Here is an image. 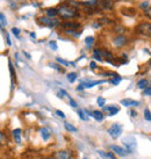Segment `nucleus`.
I'll use <instances>...</instances> for the list:
<instances>
[{
  "label": "nucleus",
  "instance_id": "obj_1",
  "mask_svg": "<svg viewBox=\"0 0 151 159\" xmlns=\"http://www.w3.org/2000/svg\"><path fill=\"white\" fill-rule=\"evenodd\" d=\"M57 11L58 15L62 19H65V20H67V19H75L79 16V13L77 12V8H75V7H72V6L67 4L59 5L57 7Z\"/></svg>",
  "mask_w": 151,
  "mask_h": 159
},
{
  "label": "nucleus",
  "instance_id": "obj_2",
  "mask_svg": "<svg viewBox=\"0 0 151 159\" xmlns=\"http://www.w3.org/2000/svg\"><path fill=\"white\" fill-rule=\"evenodd\" d=\"M123 145H125L126 150L128 151V153H131L134 152V150L136 149V138L134 136H127L123 138Z\"/></svg>",
  "mask_w": 151,
  "mask_h": 159
},
{
  "label": "nucleus",
  "instance_id": "obj_3",
  "mask_svg": "<svg viewBox=\"0 0 151 159\" xmlns=\"http://www.w3.org/2000/svg\"><path fill=\"white\" fill-rule=\"evenodd\" d=\"M37 21H39V23H41V25H43L45 27H49V28H53V27L59 25V21L57 19H53L49 18V16H40L37 19Z\"/></svg>",
  "mask_w": 151,
  "mask_h": 159
},
{
  "label": "nucleus",
  "instance_id": "obj_4",
  "mask_svg": "<svg viewBox=\"0 0 151 159\" xmlns=\"http://www.w3.org/2000/svg\"><path fill=\"white\" fill-rule=\"evenodd\" d=\"M136 31L143 36L151 37V23H149V22L140 23V25L136 27Z\"/></svg>",
  "mask_w": 151,
  "mask_h": 159
},
{
  "label": "nucleus",
  "instance_id": "obj_5",
  "mask_svg": "<svg viewBox=\"0 0 151 159\" xmlns=\"http://www.w3.org/2000/svg\"><path fill=\"white\" fill-rule=\"evenodd\" d=\"M53 159H72V151L71 150H58L53 153Z\"/></svg>",
  "mask_w": 151,
  "mask_h": 159
},
{
  "label": "nucleus",
  "instance_id": "obj_6",
  "mask_svg": "<svg viewBox=\"0 0 151 159\" xmlns=\"http://www.w3.org/2000/svg\"><path fill=\"white\" fill-rule=\"evenodd\" d=\"M107 131H108V134H109L113 138H117V137H120L121 134H122V128H121L120 124L114 123L107 129Z\"/></svg>",
  "mask_w": 151,
  "mask_h": 159
},
{
  "label": "nucleus",
  "instance_id": "obj_7",
  "mask_svg": "<svg viewBox=\"0 0 151 159\" xmlns=\"http://www.w3.org/2000/svg\"><path fill=\"white\" fill-rule=\"evenodd\" d=\"M127 42H128V39L125 35H116L113 39V45L115 48H122Z\"/></svg>",
  "mask_w": 151,
  "mask_h": 159
},
{
  "label": "nucleus",
  "instance_id": "obj_8",
  "mask_svg": "<svg viewBox=\"0 0 151 159\" xmlns=\"http://www.w3.org/2000/svg\"><path fill=\"white\" fill-rule=\"evenodd\" d=\"M81 25L80 23H76L71 22V21H67V22H63L61 23V28L65 29V30H77L78 28H80Z\"/></svg>",
  "mask_w": 151,
  "mask_h": 159
},
{
  "label": "nucleus",
  "instance_id": "obj_9",
  "mask_svg": "<svg viewBox=\"0 0 151 159\" xmlns=\"http://www.w3.org/2000/svg\"><path fill=\"white\" fill-rule=\"evenodd\" d=\"M98 1L103 11H111L114 6V0H98Z\"/></svg>",
  "mask_w": 151,
  "mask_h": 159
},
{
  "label": "nucleus",
  "instance_id": "obj_10",
  "mask_svg": "<svg viewBox=\"0 0 151 159\" xmlns=\"http://www.w3.org/2000/svg\"><path fill=\"white\" fill-rule=\"evenodd\" d=\"M111 150H113V152H114V153H116V155L120 156V157H125V156L128 155V151L126 150V149H123V148L117 146V145H112Z\"/></svg>",
  "mask_w": 151,
  "mask_h": 159
},
{
  "label": "nucleus",
  "instance_id": "obj_11",
  "mask_svg": "<svg viewBox=\"0 0 151 159\" xmlns=\"http://www.w3.org/2000/svg\"><path fill=\"white\" fill-rule=\"evenodd\" d=\"M120 103L126 107H137L140 105V102L136 101V100H133V99H123L120 101Z\"/></svg>",
  "mask_w": 151,
  "mask_h": 159
},
{
  "label": "nucleus",
  "instance_id": "obj_12",
  "mask_svg": "<svg viewBox=\"0 0 151 159\" xmlns=\"http://www.w3.org/2000/svg\"><path fill=\"white\" fill-rule=\"evenodd\" d=\"M105 81H106V80H94V81H92V80H87V81L83 80V85L85 86V89H91V87H93L95 85L102 84V83H105Z\"/></svg>",
  "mask_w": 151,
  "mask_h": 159
},
{
  "label": "nucleus",
  "instance_id": "obj_13",
  "mask_svg": "<svg viewBox=\"0 0 151 159\" xmlns=\"http://www.w3.org/2000/svg\"><path fill=\"white\" fill-rule=\"evenodd\" d=\"M77 113H78V116H79L83 121H89V116H91V113H89L87 109H78Z\"/></svg>",
  "mask_w": 151,
  "mask_h": 159
},
{
  "label": "nucleus",
  "instance_id": "obj_14",
  "mask_svg": "<svg viewBox=\"0 0 151 159\" xmlns=\"http://www.w3.org/2000/svg\"><path fill=\"white\" fill-rule=\"evenodd\" d=\"M103 111H108V113H109V115H111V116H113V115L117 114V113L120 111V108H119L117 106H108V107H103Z\"/></svg>",
  "mask_w": 151,
  "mask_h": 159
},
{
  "label": "nucleus",
  "instance_id": "obj_15",
  "mask_svg": "<svg viewBox=\"0 0 151 159\" xmlns=\"http://www.w3.org/2000/svg\"><path fill=\"white\" fill-rule=\"evenodd\" d=\"M102 56L103 57H106V61L108 63H114V59H115V57H114V55L111 52V51H108V50H102Z\"/></svg>",
  "mask_w": 151,
  "mask_h": 159
},
{
  "label": "nucleus",
  "instance_id": "obj_16",
  "mask_svg": "<svg viewBox=\"0 0 151 159\" xmlns=\"http://www.w3.org/2000/svg\"><path fill=\"white\" fill-rule=\"evenodd\" d=\"M12 134H13L14 142H15L16 144H20V143H21V129H14Z\"/></svg>",
  "mask_w": 151,
  "mask_h": 159
},
{
  "label": "nucleus",
  "instance_id": "obj_17",
  "mask_svg": "<svg viewBox=\"0 0 151 159\" xmlns=\"http://www.w3.org/2000/svg\"><path fill=\"white\" fill-rule=\"evenodd\" d=\"M91 116H93L94 120H95V121H99V122L103 120V113L100 111H93L91 113Z\"/></svg>",
  "mask_w": 151,
  "mask_h": 159
},
{
  "label": "nucleus",
  "instance_id": "obj_18",
  "mask_svg": "<svg viewBox=\"0 0 151 159\" xmlns=\"http://www.w3.org/2000/svg\"><path fill=\"white\" fill-rule=\"evenodd\" d=\"M93 58L94 59H97V61H99V62H102V58L103 57L102 56V50H100V49H94L93 50Z\"/></svg>",
  "mask_w": 151,
  "mask_h": 159
},
{
  "label": "nucleus",
  "instance_id": "obj_19",
  "mask_svg": "<svg viewBox=\"0 0 151 159\" xmlns=\"http://www.w3.org/2000/svg\"><path fill=\"white\" fill-rule=\"evenodd\" d=\"M45 14H47V16L55 19V16L58 15V11H57V8H48V9H45Z\"/></svg>",
  "mask_w": 151,
  "mask_h": 159
},
{
  "label": "nucleus",
  "instance_id": "obj_20",
  "mask_svg": "<svg viewBox=\"0 0 151 159\" xmlns=\"http://www.w3.org/2000/svg\"><path fill=\"white\" fill-rule=\"evenodd\" d=\"M41 135H42V138L44 139V141H48L50 138V136H51V134H50V131L48 130L47 128H43L41 129Z\"/></svg>",
  "mask_w": 151,
  "mask_h": 159
},
{
  "label": "nucleus",
  "instance_id": "obj_21",
  "mask_svg": "<svg viewBox=\"0 0 151 159\" xmlns=\"http://www.w3.org/2000/svg\"><path fill=\"white\" fill-rule=\"evenodd\" d=\"M64 128L66 129L67 131H70V133H77L78 131V129L76 128L75 125H72L71 123H69V122H64Z\"/></svg>",
  "mask_w": 151,
  "mask_h": 159
},
{
  "label": "nucleus",
  "instance_id": "obj_22",
  "mask_svg": "<svg viewBox=\"0 0 151 159\" xmlns=\"http://www.w3.org/2000/svg\"><path fill=\"white\" fill-rule=\"evenodd\" d=\"M8 65H9V73H11V78H12V89H13V86H14V66L13 64H12V61H8Z\"/></svg>",
  "mask_w": 151,
  "mask_h": 159
},
{
  "label": "nucleus",
  "instance_id": "obj_23",
  "mask_svg": "<svg viewBox=\"0 0 151 159\" xmlns=\"http://www.w3.org/2000/svg\"><path fill=\"white\" fill-rule=\"evenodd\" d=\"M137 87L141 89H144L148 87V80L147 79H141L137 81Z\"/></svg>",
  "mask_w": 151,
  "mask_h": 159
},
{
  "label": "nucleus",
  "instance_id": "obj_24",
  "mask_svg": "<svg viewBox=\"0 0 151 159\" xmlns=\"http://www.w3.org/2000/svg\"><path fill=\"white\" fill-rule=\"evenodd\" d=\"M56 62L59 63V64H62V65H64L65 67H67L69 65H70V64H71V65H75V63H69V62H66V61L62 59L61 57H57V58H56Z\"/></svg>",
  "mask_w": 151,
  "mask_h": 159
},
{
  "label": "nucleus",
  "instance_id": "obj_25",
  "mask_svg": "<svg viewBox=\"0 0 151 159\" xmlns=\"http://www.w3.org/2000/svg\"><path fill=\"white\" fill-rule=\"evenodd\" d=\"M93 42H94V39L92 37V36L86 37V39H85V44H86V48L89 49V47L93 44Z\"/></svg>",
  "mask_w": 151,
  "mask_h": 159
},
{
  "label": "nucleus",
  "instance_id": "obj_26",
  "mask_svg": "<svg viewBox=\"0 0 151 159\" xmlns=\"http://www.w3.org/2000/svg\"><path fill=\"white\" fill-rule=\"evenodd\" d=\"M76 79H77V73H76V72H71V73L67 75V80H69L70 83H73Z\"/></svg>",
  "mask_w": 151,
  "mask_h": 159
},
{
  "label": "nucleus",
  "instance_id": "obj_27",
  "mask_svg": "<svg viewBox=\"0 0 151 159\" xmlns=\"http://www.w3.org/2000/svg\"><path fill=\"white\" fill-rule=\"evenodd\" d=\"M149 7H150V6H149V1H148V0H145V1H143V2L140 4V8L143 9V11H147Z\"/></svg>",
  "mask_w": 151,
  "mask_h": 159
},
{
  "label": "nucleus",
  "instance_id": "obj_28",
  "mask_svg": "<svg viewBox=\"0 0 151 159\" xmlns=\"http://www.w3.org/2000/svg\"><path fill=\"white\" fill-rule=\"evenodd\" d=\"M0 19H1V29L4 30V28L6 27V25H7V22H6V18H5L4 13H0Z\"/></svg>",
  "mask_w": 151,
  "mask_h": 159
},
{
  "label": "nucleus",
  "instance_id": "obj_29",
  "mask_svg": "<svg viewBox=\"0 0 151 159\" xmlns=\"http://www.w3.org/2000/svg\"><path fill=\"white\" fill-rule=\"evenodd\" d=\"M125 30L126 29L122 26H116L115 29H114V31L117 33V35H122V33H125Z\"/></svg>",
  "mask_w": 151,
  "mask_h": 159
},
{
  "label": "nucleus",
  "instance_id": "obj_30",
  "mask_svg": "<svg viewBox=\"0 0 151 159\" xmlns=\"http://www.w3.org/2000/svg\"><path fill=\"white\" fill-rule=\"evenodd\" d=\"M67 5H70V6H72V7H75V8H78L80 6L79 2H76V0H67Z\"/></svg>",
  "mask_w": 151,
  "mask_h": 159
},
{
  "label": "nucleus",
  "instance_id": "obj_31",
  "mask_svg": "<svg viewBox=\"0 0 151 159\" xmlns=\"http://www.w3.org/2000/svg\"><path fill=\"white\" fill-rule=\"evenodd\" d=\"M97 102H98L99 107H105V103H106V99L102 97H99L98 100H97Z\"/></svg>",
  "mask_w": 151,
  "mask_h": 159
},
{
  "label": "nucleus",
  "instance_id": "obj_32",
  "mask_svg": "<svg viewBox=\"0 0 151 159\" xmlns=\"http://www.w3.org/2000/svg\"><path fill=\"white\" fill-rule=\"evenodd\" d=\"M144 119L147 120V121H151V113L148 108L144 109Z\"/></svg>",
  "mask_w": 151,
  "mask_h": 159
},
{
  "label": "nucleus",
  "instance_id": "obj_33",
  "mask_svg": "<svg viewBox=\"0 0 151 159\" xmlns=\"http://www.w3.org/2000/svg\"><path fill=\"white\" fill-rule=\"evenodd\" d=\"M49 65H50L51 67H53V69H55V70H57L58 72H63V71H64V70L62 69V67H59V65H57V64H53V63H50Z\"/></svg>",
  "mask_w": 151,
  "mask_h": 159
},
{
  "label": "nucleus",
  "instance_id": "obj_34",
  "mask_svg": "<svg viewBox=\"0 0 151 159\" xmlns=\"http://www.w3.org/2000/svg\"><path fill=\"white\" fill-rule=\"evenodd\" d=\"M143 95H148V97H150L151 95V87L148 86L147 89H143Z\"/></svg>",
  "mask_w": 151,
  "mask_h": 159
},
{
  "label": "nucleus",
  "instance_id": "obj_35",
  "mask_svg": "<svg viewBox=\"0 0 151 159\" xmlns=\"http://www.w3.org/2000/svg\"><path fill=\"white\" fill-rule=\"evenodd\" d=\"M120 81H121V77H115V78L111 79V83L112 84H114V85H117Z\"/></svg>",
  "mask_w": 151,
  "mask_h": 159
},
{
  "label": "nucleus",
  "instance_id": "obj_36",
  "mask_svg": "<svg viewBox=\"0 0 151 159\" xmlns=\"http://www.w3.org/2000/svg\"><path fill=\"white\" fill-rule=\"evenodd\" d=\"M49 45L51 47V49H53V50H57V43H56L55 41H50Z\"/></svg>",
  "mask_w": 151,
  "mask_h": 159
},
{
  "label": "nucleus",
  "instance_id": "obj_37",
  "mask_svg": "<svg viewBox=\"0 0 151 159\" xmlns=\"http://www.w3.org/2000/svg\"><path fill=\"white\" fill-rule=\"evenodd\" d=\"M144 15H145L147 18L151 19V6L147 9V11H144Z\"/></svg>",
  "mask_w": 151,
  "mask_h": 159
},
{
  "label": "nucleus",
  "instance_id": "obj_38",
  "mask_svg": "<svg viewBox=\"0 0 151 159\" xmlns=\"http://www.w3.org/2000/svg\"><path fill=\"white\" fill-rule=\"evenodd\" d=\"M5 142H7V137L5 138V133L4 131H1V145H4Z\"/></svg>",
  "mask_w": 151,
  "mask_h": 159
},
{
  "label": "nucleus",
  "instance_id": "obj_39",
  "mask_svg": "<svg viewBox=\"0 0 151 159\" xmlns=\"http://www.w3.org/2000/svg\"><path fill=\"white\" fill-rule=\"evenodd\" d=\"M12 31H13L14 35L19 37V35H20V29H19V28H13V29H12Z\"/></svg>",
  "mask_w": 151,
  "mask_h": 159
},
{
  "label": "nucleus",
  "instance_id": "obj_40",
  "mask_svg": "<svg viewBox=\"0 0 151 159\" xmlns=\"http://www.w3.org/2000/svg\"><path fill=\"white\" fill-rule=\"evenodd\" d=\"M9 6H11V8H12V9H16V8H18V5H16V2L14 4L13 1H11V0H9Z\"/></svg>",
  "mask_w": 151,
  "mask_h": 159
},
{
  "label": "nucleus",
  "instance_id": "obj_41",
  "mask_svg": "<svg viewBox=\"0 0 151 159\" xmlns=\"http://www.w3.org/2000/svg\"><path fill=\"white\" fill-rule=\"evenodd\" d=\"M98 153H99L100 156H101L102 158L108 159V153H105V152H102V151H98Z\"/></svg>",
  "mask_w": 151,
  "mask_h": 159
},
{
  "label": "nucleus",
  "instance_id": "obj_42",
  "mask_svg": "<svg viewBox=\"0 0 151 159\" xmlns=\"http://www.w3.org/2000/svg\"><path fill=\"white\" fill-rule=\"evenodd\" d=\"M56 114H57L59 117H62V119H65V115H64V113H63L62 111H56Z\"/></svg>",
  "mask_w": 151,
  "mask_h": 159
},
{
  "label": "nucleus",
  "instance_id": "obj_43",
  "mask_svg": "<svg viewBox=\"0 0 151 159\" xmlns=\"http://www.w3.org/2000/svg\"><path fill=\"white\" fill-rule=\"evenodd\" d=\"M70 105H71V106L73 107V108H77V106H78V105L76 103L75 100H73V99H71V98H70Z\"/></svg>",
  "mask_w": 151,
  "mask_h": 159
},
{
  "label": "nucleus",
  "instance_id": "obj_44",
  "mask_svg": "<svg viewBox=\"0 0 151 159\" xmlns=\"http://www.w3.org/2000/svg\"><path fill=\"white\" fill-rule=\"evenodd\" d=\"M59 95H61V97H67L66 91H64V89H61V91H59Z\"/></svg>",
  "mask_w": 151,
  "mask_h": 159
},
{
  "label": "nucleus",
  "instance_id": "obj_45",
  "mask_svg": "<svg viewBox=\"0 0 151 159\" xmlns=\"http://www.w3.org/2000/svg\"><path fill=\"white\" fill-rule=\"evenodd\" d=\"M108 153V158L109 159H116V157L114 155H113V152H107Z\"/></svg>",
  "mask_w": 151,
  "mask_h": 159
},
{
  "label": "nucleus",
  "instance_id": "obj_46",
  "mask_svg": "<svg viewBox=\"0 0 151 159\" xmlns=\"http://www.w3.org/2000/svg\"><path fill=\"white\" fill-rule=\"evenodd\" d=\"M89 65H91V69H92V70H95V69H97V64H95L94 62H91L89 63Z\"/></svg>",
  "mask_w": 151,
  "mask_h": 159
},
{
  "label": "nucleus",
  "instance_id": "obj_47",
  "mask_svg": "<svg viewBox=\"0 0 151 159\" xmlns=\"http://www.w3.org/2000/svg\"><path fill=\"white\" fill-rule=\"evenodd\" d=\"M6 42H7V44L8 45H12V42H11V40H9V36L6 34Z\"/></svg>",
  "mask_w": 151,
  "mask_h": 159
},
{
  "label": "nucleus",
  "instance_id": "obj_48",
  "mask_svg": "<svg viewBox=\"0 0 151 159\" xmlns=\"http://www.w3.org/2000/svg\"><path fill=\"white\" fill-rule=\"evenodd\" d=\"M129 113H130V116H133V117H134V116H137V113H136L135 111H133V109L129 111Z\"/></svg>",
  "mask_w": 151,
  "mask_h": 159
},
{
  "label": "nucleus",
  "instance_id": "obj_49",
  "mask_svg": "<svg viewBox=\"0 0 151 159\" xmlns=\"http://www.w3.org/2000/svg\"><path fill=\"white\" fill-rule=\"evenodd\" d=\"M84 89H85V86L83 84H81L80 86H78V87H77V91H83Z\"/></svg>",
  "mask_w": 151,
  "mask_h": 159
},
{
  "label": "nucleus",
  "instance_id": "obj_50",
  "mask_svg": "<svg viewBox=\"0 0 151 159\" xmlns=\"http://www.w3.org/2000/svg\"><path fill=\"white\" fill-rule=\"evenodd\" d=\"M23 55H25V56H26L27 58H30V55H29L28 52H25V51H23Z\"/></svg>",
  "mask_w": 151,
  "mask_h": 159
},
{
  "label": "nucleus",
  "instance_id": "obj_51",
  "mask_svg": "<svg viewBox=\"0 0 151 159\" xmlns=\"http://www.w3.org/2000/svg\"><path fill=\"white\" fill-rule=\"evenodd\" d=\"M30 36H31V37H33V39H35V37H36L35 33H30Z\"/></svg>",
  "mask_w": 151,
  "mask_h": 159
},
{
  "label": "nucleus",
  "instance_id": "obj_52",
  "mask_svg": "<svg viewBox=\"0 0 151 159\" xmlns=\"http://www.w3.org/2000/svg\"><path fill=\"white\" fill-rule=\"evenodd\" d=\"M148 65H149V66L151 67V58H150V59H149V62H148Z\"/></svg>",
  "mask_w": 151,
  "mask_h": 159
},
{
  "label": "nucleus",
  "instance_id": "obj_53",
  "mask_svg": "<svg viewBox=\"0 0 151 159\" xmlns=\"http://www.w3.org/2000/svg\"><path fill=\"white\" fill-rule=\"evenodd\" d=\"M39 159H53V158H48V157H42V158H39Z\"/></svg>",
  "mask_w": 151,
  "mask_h": 159
},
{
  "label": "nucleus",
  "instance_id": "obj_54",
  "mask_svg": "<svg viewBox=\"0 0 151 159\" xmlns=\"http://www.w3.org/2000/svg\"><path fill=\"white\" fill-rule=\"evenodd\" d=\"M84 159H87V158H86V157H85V158H84Z\"/></svg>",
  "mask_w": 151,
  "mask_h": 159
}]
</instances>
